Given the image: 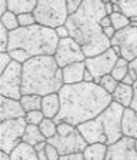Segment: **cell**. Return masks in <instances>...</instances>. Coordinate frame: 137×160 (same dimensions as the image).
<instances>
[{
    "label": "cell",
    "instance_id": "obj_12",
    "mask_svg": "<svg viewBox=\"0 0 137 160\" xmlns=\"http://www.w3.org/2000/svg\"><path fill=\"white\" fill-rule=\"evenodd\" d=\"M49 143H51L53 146H56V149L59 150L60 156L69 153H74V152H83L86 149V146L89 143L86 142V139L83 137V134L79 132V129H74L71 133L69 134H54L53 137L47 139Z\"/></svg>",
    "mask_w": 137,
    "mask_h": 160
},
{
    "label": "cell",
    "instance_id": "obj_2",
    "mask_svg": "<svg viewBox=\"0 0 137 160\" xmlns=\"http://www.w3.org/2000/svg\"><path fill=\"white\" fill-rule=\"evenodd\" d=\"M106 14L101 0H83L80 9L66 20L70 36L80 43L87 57L103 53L111 47L110 39L104 34L100 24L101 17Z\"/></svg>",
    "mask_w": 137,
    "mask_h": 160
},
{
    "label": "cell",
    "instance_id": "obj_40",
    "mask_svg": "<svg viewBox=\"0 0 137 160\" xmlns=\"http://www.w3.org/2000/svg\"><path fill=\"white\" fill-rule=\"evenodd\" d=\"M136 80H137V74L134 73L133 70H130V67H129V72H127V74L124 76V79L121 80V82H123V83H126V84L133 86V84L136 83Z\"/></svg>",
    "mask_w": 137,
    "mask_h": 160
},
{
    "label": "cell",
    "instance_id": "obj_23",
    "mask_svg": "<svg viewBox=\"0 0 137 160\" xmlns=\"http://www.w3.org/2000/svg\"><path fill=\"white\" fill-rule=\"evenodd\" d=\"M9 10L14 12L16 14L26 13V12H33L37 4V0H7Z\"/></svg>",
    "mask_w": 137,
    "mask_h": 160
},
{
    "label": "cell",
    "instance_id": "obj_26",
    "mask_svg": "<svg viewBox=\"0 0 137 160\" xmlns=\"http://www.w3.org/2000/svg\"><path fill=\"white\" fill-rule=\"evenodd\" d=\"M0 24L6 26L10 32L12 30H16L17 27H20L19 17H17V14L14 13V12H12V10H7V12H4V13L0 16Z\"/></svg>",
    "mask_w": 137,
    "mask_h": 160
},
{
    "label": "cell",
    "instance_id": "obj_32",
    "mask_svg": "<svg viewBox=\"0 0 137 160\" xmlns=\"http://www.w3.org/2000/svg\"><path fill=\"white\" fill-rule=\"evenodd\" d=\"M26 120L29 124H40L42 120L44 119V113L42 112V109L39 110H30V112H26Z\"/></svg>",
    "mask_w": 137,
    "mask_h": 160
},
{
    "label": "cell",
    "instance_id": "obj_16",
    "mask_svg": "<svg viewBox=\"0 0 137 160\" xmlns=\"http://www.w3.org/2000/svg\"><path fill=\"white\" fill-rule=\"evenodd\" d=\"M63 69V82L64 84H73L80 83L84 80V73H86V62H74L67 66L61 67Z\"/></svg>",
    "mask_w": 137,
    "mask_h": 160
},
{
    "label": "cell",
    "instance_id": "obj_25",
    "mask_svg": "<svg viewBox=\"0 0 137 160\" xmlns=\"http://www.w3.org/2000/svg\"><path fill=\"white\" fill-rule=\"evenodd\" d=\"M127 72H129V60H126L124 57L119 56V59H117V62H116V64H114V67H113L110 74L116 80L121 82V80L124 79V76L127 74Z\"/></svg>",
    "mask_w": 137,
    "mask_h": 160
},
{
    "label": "cell",
    "instance_id": "obj_38",
    "mask_svg": "<svg viewBox=\"0 0 137 160\" xmlns=\"http://www.w3.org/2000/svg\"><path fill=\"white\" fill-rule=\"evenodd\" d=\"M56 33L57 36H59V39H66V37L70 36V30H69V27H67V24H60V26H57L56 29Z\"/></svg>",
    "mask_w": 137,
    "mask_h": 160
},
{
    "label": "cell",
    "instance_id": "obj_18",
    "mask_svg": "<svg viewBox=\"0 0 137 160\" xmlns=\"http://www.w3.org/2000/svg\"><path fill=\"white\" fill-rule=\"evenodd\" d=\"M111 97H113L114 102L120 103L121 106L130 107L134 97V87L130 86V84L123 83V82H119L116 90L111 93Z\"/></svg>",
    "mask_w": 137,
    "mask_h": 160
},
{
    "label": "cell",
    "instance_id": "obj_50",
    "mask_svg": "<svg viewBox=\"0 0 137 160\" xmlns=\"http://www.w3.org/2000/svg\"><path fill=\"white\" fill-rule=\"evenodd\" d=\"M136 150H137V139H136Z\"/></svg>",
    "mask_w": 137,
    "mask_h": 160
},
{
    "label": "cell",
    "instance_id": "obj_48",
    "mask_svg": "<svg viewBox=\"0 0 137 160\" xmlns=\"http://www.w3.org/2000/svg\"><path fill=\"white\" fill-rule=\"evenodd\" d=\"M37 157H39V160H49V159H47L46 149H43V150H39V152H37Z\"/></svg>",
    "mask_w": 137,
    "mask_h": 160
},
{
    "label": "cell",
    "instance_id": "obj_44",
    "mask_svg": "<svg viewBox=\"0 0 137 160\" xmlns=\"http://www.w3.org/2000/svg\"><path fill=\"white\" fill-rule=\"evenodd\" d=\"M9 10V3H7V0H0V16Z\"/></svg>",
    "mask_w": 137,
    "mask_h": 160
},
{
    "label": "cell",
    "instance_id": "obj_10",
    "mask_svg": "<svg viewBox=\"0 0 137 160\" xmlns=\"http://www.w3.org/2000/svg\"><path fill=\"white\" fill-rule=\"evenodd\" d=\"M53 56L60 67H64L67 64L74 63V62H83L87 57L80 43L77 40H74L71 36L59 40L56 53Z\"/></svg>",
    "mask_w": 137,
    "mask_h": 160
},
{
    "label": "cell",
    "instance_id": "obj_35",
    "mask_svg": "<svg viewBox=\"0 0 137 160\" xmlns=\"http://www.w3.org/2000/svg\"><path fill=\"white\" fill-rule=\"evenodd\" d=\"M46 153H47V159L49 160H60L59 150L56 149V146H53V144L49 143V142H47V146H46Z\"/></svg>",
    "mask_w": 137,
    "mask_h": 160
},
{
    "label": "cell",
    "instance_id": "obj_47",
    "mask_svg": "<svg viewBox=\"0 0 137 160\" xmlns=\"http://www.w3.org/2000/svg\"><path fill=\"white\" fill-rule=\"evenodd\" d=\"M104 7H106V13H107V14H111V13H114V9H113V2H109V3H104Z\"/></svg>",
    "mask_w": 137,
    "mask_h": 160
},
{
    "label": "cell",
    "instance_id": "obj_4",
    "mask_svg": "<svg viewBox=\"0 0 137 160\" xmlns=\"http://www.w3.org/2000/svg\"><path fill=\"white\" fill-rule=\"evenodd\" d=\"M59 36L56 30L51 27L36 23L33 26L17 27L10 32V42L9 49H23L33 56H43V54H54L59 44Z\"/></svg>",
    "mask_w": 137,
    "mask_h": 160
},
{
    "label": "cell",
    "instance_id": "obj_19",
    "mask_svg": "<svg viewBox=\"0 0 137 160\" xmlns=\"http://www.w3.org/2000/svg\"><path fill=\"white\" fill-rule=\"evenodd\" d=\"M42 112L44 113L46 117H51V119H54L59 114V112H60V96H59V92L44 94L43 99H42Z\"/></svg>",
    "mask_w": 137,
    "mask_h": 160
},
{
    "label": "cell",
    "instance_id": "obj_46",
    "mask_svg": "<svg viewBox=\"0 0 137 160\" xmlns=\"http://www.w3.org/2000/svg\"><path fill=\"white\" fill-rule=\"evenodd\" d=\"M129 67H130V70H133L134 73L137 74V57L129 62Z\"/></svg>",
    "mask_w": 137,
    "mask_h": 160
},
{
    "label": "cell",
    "instance_id": "obj_45",
    "mask_svg": "<svg viewBox=\"0 0 137 160\" xmlns=\"http://www.w3.org/2000/svg\"><path fill=\"white\" fill-rule=\"evenodd\" d=\"M83 82H94V76L89 69H86V73H84V80Z\"/></svg>",
    "mask_w": 137,
    "mask_h": 160
},
{
    "label": "cell",
    "instance_id": "obj_21",
    "mask_svg": "<svg viewBox=\"0 0 137 160\" xmlns=\"http://www.w3.org/2000/svg\"><path fill=\"white\" fill-rule=\"evenodd\" d=\"M107 147L109 144L106 143H89L86 149L83 150L84 160H106L107 156Z\"/></svg>",
    "mask_w": 137,
    "mask_h": 160
},
{
    "label": "cell",
    "instance_id": "obj_1",
    "mask_svg": "<svg viewBox=\"0 0 137 160\" xmlns=\"http://www.w3.org/2000/svg\"><path fill=\"white\" fill-rule=\"evenodd\" d=\"M59 96L60 112L54 117L56 123L69 122L74 126L94 119L113 102L111 94L96 82L63 84Z\"/></svg>",
    "mask_w": 137,
    "mask_h": 160
},
{
    "label": "cell",
    "instance_id": "obj_27",
    "mask_svg": "<svg viewBox=\"0 0 137 160\" xmlns=\"http://www.w3.org/2000/svg\"><path fill=\"white\" fill-rule=\"evenodd\" d=\"M39 127H40L42 133L44 134L46 139L53 137L54 134L57 133V123H56V120L51 119V117H44V119L42 120V123L39 124Z\"/></svg>",
    "mask_w": 137,
    "mask_h": 160
},
{
    "label": "cell",
    "instance_id": "obj_6",
    "mask_svg": "<svg viewBox=\"0 0 137 160\" xmlns=\"http://www.w3.org/2000/svg\"><path fill=\"white\" fill-rule=\"evenodd\" d=\"M23 84V64L12 60V63L0 73V96L20 99Z\"/></svg>",
    "mask_w": 137,
    "mask_h": 160
},
{
    "label": "cell",
    "instance_id": "obj_41",
    "mask_svg": "<svg viewBox=\"0 0 137 160\" xmlns=\"http://www.w3.org/2000/svg\"><path fill=\"white\" fill-rule=\"evenodd\" d=\"M103 32H104V34H106V36L111 40V39H113V36H114V34H116V32H117V30L114 29L113 26H107V27H103Z\"/></svg>",
    "mask_w": 137,
    "mask_h": 160
},
{
    "label": "cell",
    "instance_id": "obj_49",
    "mask_svg": "<svg viewBox=\"0 0 137 160\" xmlns=\"http://www.w3.org/2000/svg\"><path fill=\"white\" fill-rule=\"evenodd\" d=\"M103 3H109V2H111V0H101Z\"/></svg>",
    "mask_w": 137,
    "mask_h": 160
},
{
    "label": "cell",
    "instance_id": "obj_20",
    "mask_svg": "<svg viewBox=\"0 0 137 160\" xmlns=\"http://www.w3.org/2000/svg\"><path fill=\"white\" fill-rule=\"evenodd\" d=\"M12 160H39L37 157V150L34 149L33 144L27 143L22 140L10 153Z\"/></svg>",
    "mask_w": 137,
    "mask_h": 160
},
{
    "label": "cell",
    "instance_id": "obj_37",
    "mask_svg": "<svg viewBox=\"0 0 137 160\" xmlns=\"http://www.w3.org/2000/svg\"><path fill=\"white\" fill-rule=\"evenodd\" d=\"M83 0H67V10H69V14L76 13L77 10L80 9Z\"/></svg>",
    "mask_w": 137,
    "mask_h": 160
},
{
    "label": "cell",
    "instance_id": "obj_30",
    "mask_svg": "<svg viewBox=\"0 0 137 160\" xmlns=\"http://www.w3.org/2000/svg\"><path fill=\"white\" fill-rule=\"evenodd\" d=\"M99 84H100V86L103 87L106 92H109V93L111 94L114 90H116L117 84H119V80H116L110 73H109V74H104L103 77H100V80H99Z\"/></svg>",
    "mask_w": 137,
    "mask_h": 160
},
{
    "label": "cell",
    "instance_id": "obj_17",
    "mask_svg": "<svg viewBox=\"0 0 137 160\" xmlns=\"http://www.w3.org/2000/svg\"><path fill=\"white\" fill-rule=\"evenodd\" d=\"M121 130H123L124 136L137 139V110H134L133 107H124Z\"/></svg>",
    "mask_w": 137,
    "mask_h": 160
},
{
    "label": "cell",
    "instance_id": "obj_15",
    "mask_svg": "<svg viewBox=\"0 0 137 160\" xmlns=\"http://www.w3.org/2000/svg\"><path fill=\"white\" fill-rule=\"evenodd\" d=\"M26 116V110L22 104L20 99L0 96V122L7 119H17Z\"/></svg>",
    "mask_w": 137,
    "mask_h": 160
},
{
    "label": "cell",
    "instance_id": "obj_43",
    "mask_svg": "<svg viewBox=\"0 0 137 160\" xmlns=\"http://www.w3.org/2000/svg\"><path fill=\"white\" fill-rule=\"evenodd\" d=\"M133 87H134V97H133V102H131L130 107H133L134 110H137V80H136V83L133 84Z\"/></svg>",
    "mask_w": 137,
    "mask_h": 160
},
{
    "label": "cell",
    "instance_id": "obj_29",
    "mask_svg": "<svg viewBox=\"0 0 137 160\" xmlns=\"http://www.w3.org/2000/svg\"><path fill=\"white\" fill-rule=\"evenodd\" d=\"M121 7L123 13L129 17L137 16V0H111Z\"/></svg>",
    "mask_w": 137,
    "mask_h": 160
},
{
    "label": "cell",
    "instance_id": "obj_36",
    "mask_svg": "<svg viewBox=\"0 0 137 160\" xmlns=\"http://www.w3.org/2000/svg\"><path fill=\"white\" fill-rule=\"evenodd\" d=\"M12 56L9 52H0V73L12 63Z\"/></svg>",
    "mask_w": 137,
    "mask_h": 160
},
{
    "label": "cell",
    "instance_id": "obj_34",
    "mask_svg": "<svg viewBox=\"0 0 137 160\" xmlns=\"http://www.w3.org/2000/svg\"><path fill=\"white\" fill-rule=\"evenodd\" d=\"M9 53H10L12 59L16 60V62H19V63H22V64L26 63L27 60L30 59V54L23 49H12V50H9Z\"/></svg>",
    "mask_w": 137,
    "mask_h": 160
},
{
    "label": "cell",
    "instance_id": "obj_31",
    "mask_svg": "<svg viewBox=\"0 0 137 160\" xmlns=\"http://www.w3.org/2000/svg\"><path fill=\"white\" fill-rule=\"evenodd\" d=\"M9 42H10V30L0 24V52H7Z\"/></svg>",
    "mask_w": 137,
    "mask_h": 160
},
{
    "label": "cell",
    "instance_id": "obj_8",
    "mask_svg": "<svg viewBox=\"0 0 137 160\" xmlns=\"http://www.w3.org/2000/svg\"><path fill=\"white\" fill-rule=\"evenodd\" d=\"M124 113V106H121L117 102H111L106 109L99 114L100 122L103 124L104 133L107 137V144L114 143L123 136V130H121V119Z\"/></svg>",
    "mask_w": 137,
    "mask_h": 160
},
{
    "label": "cell",
    "instance_id": "obj_42",
    "mask_svg": "<svg viewBox=\"0 0 137 160\" xmlns=\"http://www.w3.org/2000/svg\"><path fill=\"white\" fill-rule=\"evenodd\" d=\"M100 24H101V27L111 26V19H110V14H106V16H104V17H101V20H100Z\"/></svg>",
    "mask_w": 137,
    "mask_h": 160
},
{
    "label": "cell",
    "instance_id": "obj_13",
    "mask_svg": "<svg viewBox=\"0 0 137 160\" xmlns=\"http://www.w3.org/2000/svg\"><path fill=\"white\" fill-rule=\"evenodd\" d=\"M106 160H137L136 139L130 136H121L107 147Z\"/></svg>",
    "mask_w": 137,
    "mask_h": 160
},
{
    "label": "cell",
    "instance_id": "obj_28",
    "mask_svg": "<svg viewBox=\"0 0 137 160\" xmlns=\"http://www.w3.org/2000/svg\"><path fill=\"white\" fill-rule=\"evenodd\" d=\"M110 19H111V26L116 30H121L124 27L130 26V17L127 16V14H124L123 12H114V13H111Z\"/></svg>",
    "mask_w": 137,
    "mask_h": 160
},
{
    "label": "cell",
    "instance_id": "obj_33",
    "mask_svg": "<svg viewBox=\"0 0 137 160\" xmlns=\"http://www.w3.org/2000/svg\"><path fill=\"white\" fill-rule=\"evenodd\" d=\"M17 17H19V23H20L22 27H24V26H33V24L37 23L36 16H34L33 12L20 13V14H17Z\"/></svg>",
    "mask_w": 137,
    "mask_h": 160
},
{
    "label": "cell",
    "instance_id": "obj_9",
    "mask_svg": "<svg viewBox=\"0 0 137 160\" xmlns=\"http://www.w3.org/2000/svg\"><path fill=\"white\" fill-rule=\"evenodd\" d=\"M111 47L119 56L126 60H133L137 57V26H127L117 30L113 39L110 40Z\"/></svg>",
    "mask_w": 137,
    "mask_h": 160
},
{
    "label": "cell",
    "instance_id": "obj_39",
    "mask_svg": "<svg viewBox=\"0 0 137 160\" xmlns=\"http://www.w3.org/2000/svg\"><path fill=\"white\" fill-rule=\"evenodd\" d=\"M60 160H84V153L83 152H74V153L63 154V156H60Z\"/></svg>",
    "mask_w": 137,
    "mask_h": 160
},
{
    "label": "cell",
    "instance_id": "obj_22",
    "mask_svg": "<svg viewBox=\"0 0 137 160\" xmlns=\"http://www.w3.org/2000/svg\"><path fill=\"white\" fill-rule=\"evenodd\" d=\"M23 140L34 146V144L40 143V142L47 140V139L44 137V134L42 133L39 124H27L26 130H24V134H23Z\"/></svg>",
    "mask_w": 137,
    "mask_h": 160
},
{
    "label": "cell",
    "instance_id": "obj_14",
    "mask_svg": "<svg viewBox=\"0 0 137 160\" xmlns=\"http://www.w3.org/2000/svg\"><path fill=\"white\" fill-rule=\"evenodd\" d=\"M77 129H79V132L83 134V137L86 139L87 143H97V142H100V143L107 144V137H106L103 124H101L100 117L99 116L80 123L77 126Z\"/></svg>",
    "mask_w": 137,
    "mask_h": 160
},
{
    "label": "cell",
    "instance_id": "obj_11",
    "mask_svg": "<svg viewBox=\"0 0 137 160\" xmlns=\"http://www.w3.org/2000/svg\"><path fill=\"white\" fill-rule=\"evenodd\" d=\"M117 59H119V54L116 53V50L113 47H110V49H107L103 53L86 57L84 62H86V67L93 73L94 82L99 83L100 77H103L104 74L111 73V70H113Z\"/></svg>",
    "mask_w": 137,
    "mask_h": 160
},
{
    "label": "cell",
    "instance_id": "obj_3",
    "mask_svg": "<svg viewBox=\"0 0 137 160\" xmlns=\"http://www.w3.org/2000/svg\"><path fill=\"white\" fill-rule=\"evenodd\" d=\"M63 69L59 66L53 54L33 56L23 63V94H44L54 93L61 89Z\"/></svg>",
    "mask_w": 137,
    "mask_h": 160
},
{
    "label": "cell",
    "instance_id": "obj_24",
    "mask_svg": "<svg viewBox=\"0 0 137 160\" xmlns=\"http://www.w3.org/2000/svg\"><path fill=\"white\" fill-rule=\"evenodd\" d=\"M42 99H43V96H40V94L27 93L20 97V102H22V104H23L24 110H26V112H30V110L42 109Z\"/></svg>",
    "mask_w": 137,
    "mask_h": 160
},
{
    "label": "cell",
    "instance_id": "obj_7",
    "mask_svg": "<svg viewBox=\"0 0 137 160\" xmlns=\"http://www.w3.org/2000/svg\"><path fill=\"white\" fill-rule=\"evenodd\" d=\"M26 117L7 119L0 122V150L12 153V150L23 140L24 130L27 127Z\"/></svg>",
    "mask_w": 137,
    "mask_h": 160
},
{
    "label": "cell",
    "instance_id": "obj_5",
    "mask_svg": "<svg viewBox=\"0 0 137 160\" xmlns=\"http://www.w3.org/2000/svg\"><path fill=\"white\" fill-rule=\"evenodd\" d=\"M33 13L37 23L51 29L64 24L70 16L67 10V0H37Z\"/></svg>",
    "mask_w": 137,
    "mask_h": 160
}]
</instances>
